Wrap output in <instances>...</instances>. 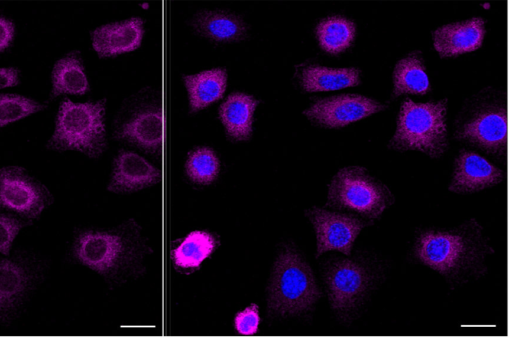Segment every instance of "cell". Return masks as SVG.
I'll return each mask as SVG.
<instances>
[{"label": "cell", "instance_id": "6da1fadb", "mask_svg": "<svg viewBox=\"0 0 512 338\" xmlns=\"http://www.w3.org/2000/svg\"><path fill=\"white\" fill-rule=\"evenodd\" d=\"M389 147L400 151L416 150L432 158L442 156L448 148L446 99L426 103L406 99Z\"/></svg>", "mask_w": 512, "mask_h": 338}, {"label": "cell", "instance_id": "7a4b0ae2", "mask_svg": "<svg viewBox=\"0 0 512 338\" xmlns=\"http://www.w3.org/2000/svg\"><path fill=\"white\" fill-rule=\"evenodd\" d=\"M49 144L58 150H76L90 157L99 156L106 145L105 101L75 103L64 100Z\"/></svg>", "mask_w": 512, "mask_h": 338}, {"label": "cell", "instance_id": "3957f363", "mask_svg": "<svg viewBox=\"0 0 512 338\" xmlns=\"http://www.w3.org/2000/svg\"><path fill=\"white\" fill-rule=\"evenodd\" d=\"M313 271L292 248L282 251L273 268L269 286L270 310L296 315L310 310L320 298Z\"/></svg>", "mask_w": 512, "mask_h": 338}, {"label": "cell", "instance_id": "277c9868", "mask_svg": "<svg viewBox=\"0 0 512 338\" xmlns=\"http://www.w3.org/2000/svg\"><path fill=\"white\" fill-rule=\"evenodd\" d=\"M393 203V195L385 184L366 168H341L328 185L327 205L366 219H377Z\"/></svg>", "mask_w": 512, "mask_h": 338}, {"label": "cell", "instance_id": "5b68a950", "mask_svg": "<svg viewBox=\"0 0 512 338\" xmlns=\"http://www.w3.org/2000/svg\"><path fill=\"white\" fill-rule=\"evenodd\" d=\"M481 246L463 232L428 230L414 245L416 258L425 266L448 277H456L479 264Z\"/></svg>", "mask_w": 512, "mask_h": 338}, {"label": "cell", "instance_id": "8992f818", "mask_svg": "<svg viewBox=\"0 0 512 338\" xmlns=\"http://www.w3.org/2000/svg\"><path fill=\"white\" fill-rule=\"evenodd\" d=\"M325 283L331 309L337 315L345 317L362 304L370 280L363 265L350 259H342L328 268Z\"/></svg>", "mask_w": 512, "mask_h": 338}, {"label": "cell", "instance_id": "52a82bcc", "mask_svg": "<svg viewBox=\"0 0 512 338\" xmlns=\"http://www.w3.org/2000/svg\"><path fill=\"white\" fill-rule=\"evenodd\" d=\"M50 200L49 192L19 167L0 169V209L26 218H36Z\"/></svg>", "mask_w": 512, "mask_h": 338}, {"label": "cell", "instance_id": "ba28073f", "mask_svg": "<svg viewBox=\"0 0 512 338\" xmlns=\"http://www.w3.org/2000/svg\"><path fill=\"white\" fill-rule=\"evenodd\" d=\"M316 234V257L328 251L351 255L353 244L367 223L347 213L313 207L306 211Z\"/></svg>", "mask_w": 512, "mask_h": 338}, {"label": "cell", "instance_id": "9c48e42d", "mask_svg": "<svg viewBox=\"0 0 512 338\" xmlns=\"http://www.w3.org/2000/svg\"><path fill=\"white\" fill-rule=\"evenodd\" d=\"M386 108L382 103L358 94H342L311 104L303 114L314 124L337 129L357 122Z\"/></svg>", "mask_w": 512, "mask_h": 338}, {"label": "cell", "instance_id": "30bf717a", "mask_svg": "<svg viewBox=\"0 0 512 338\" xmlns=\"http://www.w3.org/2000/svg\"><path fill=\"white\" fill-rule=\"evenodd\" d=\"M73 251L81 264L108 275L115 272L124 261L126 243L117 233L88 230L77 236Z\"/></svg>", "mask_w": 512, "mask_h": 338}, {"label": "cell", "instance_id": "8fae6325", "mask_svg": "<svg viewBox=\"0 0 512 338\" xmlns=\"http://www.w3.org/2000/svg\"><path fill=\"white\" fill-rule=\"evenodd\" d=\"M457 138L493 154H505L507 113L503 107L481 110L457 131Z\"/></svg>", "mask_w": 512, "mask_h": 338}, {"label": "cell", "instance_id": "7c38bea8", "mask_svg": "<svg viewBox=\"0 0 512 338\" xmlns=\"http://www.w3.org/2000/svg\"><path fill=\"white\" fill-rule=\"evenodd\" d=\"M504 173L476 152L460 151L455 159L449 190L458 194L478 192L499 184Z\"/></svg>", "mask_w": 512, "mask_h": 338}, {"label": "cell", "instance_id": "4fadbf2b", "mask_svg": "<svg viewBox=\"0 0 512 338\" xmlns=\"http://www.w3.org/2000/svg\"><path fill=\"white\" fill-rule=\"evenodd\" d=\"M144 31L140 17L107 23L92 32V47L101 58L130 53L141 46Z\"/></svg>", "mask_w": 512, "mask_h": 338}, {"label": "cell", "instance_id": "5bb4252c", "mask_svg": "<svg viewBox=\"0 0 512 338\" xmlns=\"http://www.w3.org/2000/svg\"><path fill=\"white\" fill-rule=\"evenodd\" d=\"M161 171L145 158L132 151H121L116 156L108 190L128 193L156 185Z\"/></svg>", "mask_w": 512, "mask_h": 338}, {"label": "cell", "instance_id": "9a60e30c", "mask_svg": "<svg viewBox=\"0 0 512 338\" xmlns=\"http://www.w3.org/2000/svg\"><path fill=\"white\" fill-rule=\"evenodd\" d=\"M484 34V20L479 17L446 24L433 33L434 48L442 58L455 57L479 49Z\"/></svg>", "mask_w": 512, "mask_h": 338}, {"label": "cell", "instance_id": "2e32d148", "mask_svg": "<svg viewBox=\"0 0 512 338\" xmlns=\"http://www.w3.org/2000/svg\"><path fill=\"white\" fill-rule=\"evenodd\" d=\"M118 138L152 153H158L163 144V114L159 107H149L135 113L121 125Z\"/></svg>", "mask_w": 512, "mask_h": 338}, {"label": "cell", "instance_id": "e0dca14e", "mask_svg": "<svg viewBox=\"0 0 512 338\" xmlns=\"http://www.w3.org/2000/svg\"><path fill=\"white\" fill-rule=\"evenodd\" d=\"M258 103L254 96L247 93L233 92L228 95L218 111L227 136L235 141H245L251 137Z\"/></svg>", "mask_w": 512, "mask_h": 338}, {"label": "cell", "instance_id": "ac0fdd59", "mask_svg": "<svg viewBox=\"0 0 512 338\" xmlns=\"http://www.w3.org/2000/svg\"><path fill=\"white\" fill-rule=\"evenodd\" d=\"M192 113L205 109L220 100L227 87V72L224 68H213L188 74L183 77Z\"/></svg>", "mask_w": 512, "mask_h": 338}, {"label": "cell", "instance_id": "d6986e66", "mask_svg": "<svg viewBox=\"0 0 512 338\" xmlns=\"http://www.w3.org/2000/svg\"><path fill=\"white\" fill-rule=\"evenodd\" d=\"M193 27L205 38L230 43L244 38L247 26L243 19L222 10H204L195 15Z\"/></svg>", "mask_w": 512, "mask_h": 338}, {"label": "cell", "instance_id": "ffe728a7", "mask_svg": "<svg viewBox=\"0 0 512 338\" xmlns=\"http://www.w3.org/2000/svg\"><path fill=\"white\" fill-rule=\"evenodd\" d=\"M299 80L306 92L333 91L358 85L360 71L356 68L307 65L301 69Z\"/></svg>", "mask_w": 512, "mask_h": 338}, {"label": "cell", "instance_id": "44dd1931", "mask_svg": "<svg viewBox=\"0 0 512 338\" xmlns=\"http://www.w3.org/2000/svg\"><path fill=\"white\" fill-rule=\"evenodd\" d=\"M429 91V79L423 58L412 52L400 59L393 71V97L402 94L424 95Z\"/></svg>", "mask_w": 512, "mask_h": 338}, {"label": "cell", "instance_id": "7402d4cb", "mask_svg": "<svg viewBox=\"0 0 512 338\" xmlns=\"http://www.w3.org/2000/svg\"><path fill=\"white\" fill-rule=\"evenodd\" d=\"M89 84L83 62L76 53L68 54L58 60L52 71V94L82 95L88 91Z\"/></svg>", "mask_w": 512, "mask_h": 338}, {"label": "cell", "instance_id": "603a6c76", "mask_svg": "<svg viewBox=\"0 0 512 338\" xmlns=\"http://www.w3.org/2000/svg\"><path fill=\"white\" fill-rule=\"evenodd\" d=\"M28 283L29 275L21 264L9 259H0V316L14 310Z\"/></svg>", "mask_w": 512, "mask_h": 338}, {"label": "cell", "instance_id": "cb8c5ba5", "mask_svg": "<svg viewBox=\"0 0 512 338\" xmlns=\"http://www.w3.org/2000/svg\"><path fill=\"white\" fill-rule=\"evenodd\" d=\"M216 245L213 234L203 230L192 231L173 250V262L180 269H196L214 252Z\"/></svg>", "mask_w": 512, "mask_h": 338}, {"label": "cell", "instance_id": "d4e9b609", "mask_svg": "<svg viewBox=\"0 0 512 338\" xmlns=\"http://www.w3.org/2000/svg\"><path fill=\"white\" fill-rule=\"evenodd\" d=\"M355 24L343 16H330L316 26V37L321 49L338 54L348 49L355 38Z\"/></svg>", "mask_w": 512, "mask_h": 338}, {"label": "cell", "instance_id": "484cf974", "mask_svg": "<svg viewBox=\"0 0 512 338\" xmlns=\"http://www.w3.org/2000/svg\"><path fill=\"white\" fill-rule=\"evenodd\" d=\"M187 177L195 184L209 185L220 172V161L215 151L207 146L192 150L185 162Z\"/></svg>", "mask_w": 512, "mask_h": 338}, {"label": "cell", "instance_id": "4316f807", "mask_svg": "<svg viewBox=\"0 0 512 338\" xmlns=\"http://www.w3.org/2000/svg\"><path fill=\"white\" fill-rule=\"evenodd\" d=\"M39 102L15 94L0 95V128L42 109Z\"/></svg>", "mask_w": 512, "mask_h": 338}, {"label": "cell", "instance_id": "83f0119b", "mask_svg": "<svg viewBox=\"0 0 512 338\" xmlns=\"http://www.w3.org/2000/svg\"><path fill=\"white\" fill-rule=\"evenodd\" d=\"M260 324L259 307L251 304L239 311L234 318V328L244 336H251L257 333Z\"/></svg>", "mask_w": 512, "mask_h": 338}, {"label": "cell", "instance_id": "f1b7e54d", "mask_svg": "<svg viewBox=\"0 0 512 338\" xmlns=\"http://www.w3.org/2000/svg\"><path fill=\"white\" fill-rule=\"evenodd\" d=\"M23 223L12 216L0 213V253L8 255Z\"/></svg>", "mask_w": 512, "mask_h": 338}, {"label": "cell", "instance_id": "f546056e", "mask_svg": "<svg viewBox=\"0 0 512 338\" xmlns=\"http://www.w3.org/2000/svg\"><path fill=\"white\" fill-rule=\"evenodd\" d=\"M13 36L14 25L8 19L0 16V52L10 45Z\"/></svg>", "mask_w": 512, "mask_h": 338}, {"label": "cell", "instance_id": "4dcf8cb0", "mask_svg": "<svg viewBox=\"0 0 512 338\" xmlns=\"http://www.w3.org/2000/svg\"><path fill=\"white\" fill-rule=\"evenodd\" d=\"M19 81V73L15 68H0V89L15 86Z\"/></svg>", "mask_w": 512, "mask_h": 338}]
</instances>
